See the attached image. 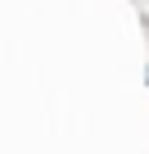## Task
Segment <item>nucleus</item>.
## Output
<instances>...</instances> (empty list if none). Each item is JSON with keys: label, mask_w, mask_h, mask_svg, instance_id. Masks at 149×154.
I'll return each mask as SVG.
<instances>
[]
</instances>
